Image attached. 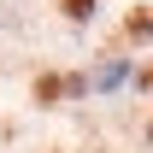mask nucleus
Returning a JSON list of instances; mask_svg holds the SVG:
<instances>
[{
    "label": "nucleus",
    "instance_id": "1",
    "mask_svg": "<svg viewBox=\"0 0 153 153\" xmlns=\"http://www.w3.org/2000/svg\"><path fill=\"white\" fill-rule=\"evenodd\" d=\"M65 88H71L65 76H41V82H36V94H41V100H59V94H65Z\"/></svg>",
    "mask_w": 153,
    "mask_h": 153
},
{
    "label": "nucleus",
    "instance_id": "3",
    "mask_svg": "<svg viewBox=\"0 0 153 153\" xmlns=\"http://www.w3.org/2000/svg\"><path fill=\"white\" fill-rule=\"evenodd\" d=\"M147 141H153V124H147Z\"/></svg>",
    "mask_w": 153,
    "mask_h": 153
},
{
    "label": "nucleus",
    "instance_id": "2",
    "mask_svg": "<svg viewBox=\"0 0 153 153\" xmlns=\"http://www.w3.org/2000/svg\"><path fill=\"white\" fill-rule=\"evenodd\" d=\"M65 12H71V18H88V12H94V0H65Z\"/></svg>",
    "mask_w": 153,
    "mask_h": 153
}]
</instances>
